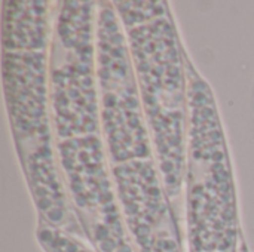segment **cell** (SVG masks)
<instances>
[{
    "label": "cell",
    "mask_w": 254,
    "mask_h": 252,
    "mask_svg": "<svg viewBox=\"0 0 254 252\" xmlns=\"http://www.w3.org/2000/svg\"><path fill=\"white\" fill-rule=\"evenodd\" d=\"M48 1L3 3V85L10 129L40 221L74 235L48 116Z\"/></svg>",
    "instance_id": "6da1fadb"
},
{
    "label": "cell",
    "mask_w": 254,
    "mask_h": 252,
    "mask_svg": "<svg viewBox=\"0 0 254 252\" xmlns=\"http://www.w3.org/2000/svg\"><path fill=\"white\" fill-rule=\"evenodd\" d=\"M119 16L128 31L129 53L140 82L141 104L153 131L164 187L170 199L180 193L186 162L185 76L180 42L165 3H122Z\"/></svg>",
    "instance_id": "7a4b0ae2"
},
{
    "label": "cell",
    "mask_w": 254,
    "mask_h": 252,
    "mask_svg": "<svg viewBox=\"0 0 254 252\" xmlns=\"http://www.w3.org/2000/svg\"><path fill=\"white\" fill-rule=\"evenodd\" d=\"M97 74L110 162L118 166L129 157L153 159L129 46L110 4H104L97 16Z\"/></svg>",
    "instance_id": "3957f363"
},
{
    "label": "cell",
    "mask_w": 254,
    "mask_h": 252,
    "mask_svg": "<svg viewBox=\"0 0 254 252\" xmlns=\"http://www.w3.org/2000/svg\"><path fill=\"white\" fill-rule=\"evenodd\" d=\"M36 238L45 252H95L83 238L54 229L45 223H39Z\"/></svg>",
    "instance_id": "277c9868"
}]
</instances>
